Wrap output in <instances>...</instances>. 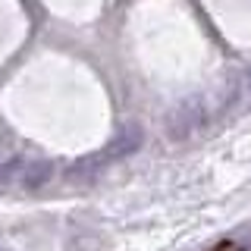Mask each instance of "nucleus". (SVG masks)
<instances>
[{"mask_svg": "<svg viewBox=\"0 0 251 251\" xmlns=\"http://www.w3.org/2000/svg\"><path fill=\"white\" fill-rule=\"evenodd\" d=\"M201 126H204V107L198 100H185V104H179L170 113L167 132L173 138H185V135H192L195 129H201Z\"/></svg>", "mask_w": 251, "mask_h": 251, "instance_id": "nucleus-1", "label": "nucleus"}, {"mask_svg": "<svg viewBox=\"0 0 251 251\" xmlns=\"http://www.w3.org/2000/svg\"><path fill=\"white\" fill-rule=\"evenodd\" d=\"M50 173H53V167H50L47 160H31V163H25V167H22L19 182L25 185V188H38V185H44L47 179H50Z\"/></svg>", "mask_w": 251, "mask_h": 251, "instance_id": "nucleus-2", "label": "nucleus"}, {"mask_svg": "<svg viewBox=\"0 0 251 251\" xmlns=\"http://www.w3.org/2000/svg\"><path fill=\"white\" fill-rule=\"evenodd\" d=\"M0 251H3V248H0Z\"/></svg>", "mask_w": 251, "mask_h": 251, "instance_id": "nucleus-3", "label": "nucleus"}]
</instances>
